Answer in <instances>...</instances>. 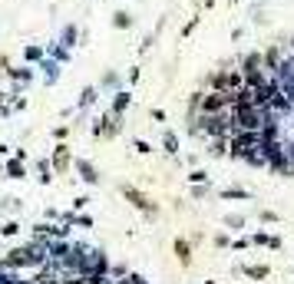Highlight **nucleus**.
<instances>
[{"mask_svg": "<svg viewBox=\"0 0 294 284\" xmlns=\"http://www.w3.org/2000/svg\"><path fill=\"white\" fill-rule=\"evenodd\" d=\"M202 129H205L212 139H225V135H231V109L228 112H208V116H202Z\"/></svg>", "mask_w": 294, "mask_h": 284, "instance_id": "f257e3e1", "label": "nucleus"}, {"mask_svg": "<svg viewBox=\"0 0 294 284\" xmlns=\"http://www.w3.org/2000/svg\"><path fill=\"white\" fill-rule=\"evenodd\" d=\"M126 106H129V96H126V93H119V99H116V112H122Z\"/></svg>", "mask_w": 294, "mask_h": 284, "instance_id": "f03ea898", "label": "nucleus"}, {"mask_svg": "<svg viewBox=\"0 0 294 284\" xmlns=\"http://www.w3.org/2000/svg\"><path fill=\"white\" fill-rule=\"evenodd\" d=\"M132 20H129V14H116V27H129Z\"/></svg>", "mask_w": 294, "mask_h": 284, "instance_id": "7ed1b4c3", "label": "nucleus"}, {"mask_svg": "<svg viewBox=\"0 0 294 284\" xmlns=\"http://www.w3.org/2000/svg\"><path fill=\"white\" fill-rule=\"evenodd\" d=\"M63 40H66V47H70L73 40H76V30H73V27H66V33H63Z\"/></svg>", "mask_w": 294, "mask_h": 284, "instance_id": "20e7f679", "label": "nucleus"}, {"mask_svg": "<svg viewBox=\"0 0 294 284\" xmlns=\"http://www.w3.org/2000/svg\"><path fill=\"white\" fill-rule=\"evenodd\" d=\"M27 56L30 60H40V47H27Z\"/></svg>", "mask_w": 294, "mask_h": 284, "instance_id": "39448f33", "label": "nucleus"}]
</instances>
